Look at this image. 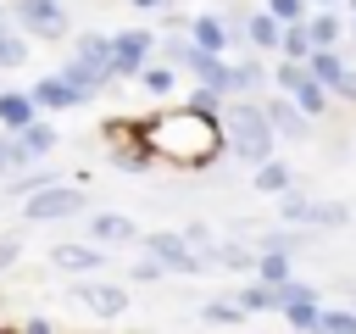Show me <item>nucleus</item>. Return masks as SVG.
Wrapping results in <instances>:
<instances>
[{"label": "nucleus", "instance_id": "f257e3e1", "mask_svg": "<svg viewBox=\"0 0 356 334\" xmlns=\"http://www.w3.org/2000/svg\"><path fill=\"white\" fill-rule=\"evenodd\" d=\"M134 145H139L145 161H161V167H178V173H200V167H211L222 156V128L206 111L172 106V111H156L150 122H134Z\"/></svg>", "mask_w": 356, "mask_h": 334}, {"label": "nucleus", "instance_id": "f03ea898", "mask_svg": "<svg viewBox=\"0 0 356 334\" xmlns=\"http://www.w3.org/2000/svg\"><path fill=\"white\" fill-rule=\"evenodd\" d=\"M217 128H222V156H234V161H245V167H261V161H273V150H278V134L267 128L261 100H222Z\"/></svg>", "mask_w": 356, "mask_h": 334}, {"label": "nucleus", "instance_id": "7ed1b4c3", "mask_svg": "<svg viewBox=\"0 0 356 334\" xmlns=\"http://www.w3.org/2000/svg\"><path fill=\"white\" fill-rule=\"evenodd\" d=\"M6 22H11L22 39H44V45H56V39L72 33V17H67L61 0H11V6H6Z\"/></svg>", "mask_w": 356, "mask_h": 334}, {"label": "nucleus", "instance_id": "20e7f679", "mask_svg": "<svg viewBox=\"0 0 356 334\" xmlns=\"http://www.w3.org/2000/svg\"><path fill=\"white\" fill-rule=\"evenodd\" d=\"M83 212H89L83 184H50V189H39V195L22 200V223H33V228H44V223H67V217H83Z\"/></svg>", "mask_w": 356, "mask_h": 334}, {"label": "nucleus", "instance_id": "39448f33", "mask_svg": "<svg viewBox=\"0 0 356 334\" xmlns=\"http://www.w3.org/2000/svg\"><path fill=\"white\" fill-rule=\"evenodd\" d=\"M150 56H156V33H150V28H122V33H111V72H117V78H139V72L150 67Z\"/></svg>", "mask_w": 356, "mask_h": 334}, {"label": "nucleus", "instance_id": "423d86ee", "mask_svg": "<svg viewBox=\"0 0 356 334\" xmlns=\"http://www.w3.org/2000/svg\"><path fill=\"white\" fill-rule=\"evenodd\" d=\"M139 245H145V256H156V262H161V273H178V278L200 273V256L189 250V239H184L178 228H156V234H145Z\"/></svg>", "mask_w": 356, "mask_h": 334}, {"label": "nucleus", "instance_id": "0eeeda50", "mask_svg": "<svg viewBox=\"0 0 356 334\" xmlns=\"http://www.w3.org/2000/svg\"><path fill=\"white\" fill-rule=\"evenodd\" d=\"M72 301H78L89 317H122V312L134 306L128 289L111 284V278H72Z\"/></svg>", "mask_w": 356, "mask_h": 334}, {"label": "nucleus", "instance_id": "6e6552de", "mask_svg": "<svg viewBox=\"0 0 356 334\" xmlns=\"http://www.w3.org/2000/svg\"><path fill=\"white\" fill-rule=\"evenodd\" d=\"M261 111H267V128L278 134V145H306V139H312V117H306L289 95H267Z\"/></svg>", "mask_w": 356, "mask_h": 334}, {"label": "nucleus", "instance_id": "1a4fd4ad", "mask_svg": "<svg viewBox=\"0 0 356 334\" xmlns=\"http://www.w3.org/2000/svg\"><path fill=\"white\" fill-rule=\"evenodd\" d=\"M50 267H56V273H67V278H100L106 250H100V245H89V239H61V245H50Z\"/></svg>", "mask_w": 356, "mask_h": 334}, {"label": "nucleus", "instance_id": "9d476101", "mask_svg": "<svg viewBox=\"0 0 356 334\" xmlns=\"http://www.w3.org/2000/svg\"><path fill=\"white\" fill-rule=\"evenodd\" d=\"M284 317H289L295 334H317V323H323V295H317L312 284L289 278V284H284Z\"/></svg>", "mask_w": 356, "mask_h": 334}, {"label": "nucleus", "instance_id": "9b49d317", "mask_svg": "<svg viewBox=\"0 0 356 334\" xmlns=\"http://www.w3.org/2000/svg\"><path fill=\"white\" fill-rule=\"evenodd\" d=\"M89 223V245H100V250H111V245H139L145 239V228L128 217V212H95V217H83Z\"/></svg>", "mask_w": 356, "mask_h": 334}, {"label": "nucleus", "instance_id": "f8f14e48", "mask_svg": "<svg viewBox=\"0 0 356 334\" xmlns=\"http://www.w3.org/2000/svg\"><path fill=\"white\" fill-rule=\"evenodd\" d=\"M56 78H61V84L72 89V100H78V106H83V100H95V95H100L106 84H111V78H106L100 67H89V61H78V56H67V67H61Z\"/></svg>", "mask_w": 356, "mask_h": 334}, {"label": "nucleus", "instance_id": "ddd939ff", "mask_svg": "<svg viewBox=\"0 0 356 334\" xmlns=\"http://www.w3.org/2000/svg\"><path fill=\"white\" fill-rule=\"evenodd\" d=\"M28 122H39V106L28 100V89H0V134H22Z\"/></svg>", "mask_w": 356, "mask_h": 334}, {"label": "nucleus", "instance_id": "4468645a", "mask_svg": "<svg viewBox=\"0 0 356 334\" xmlns=\"http://www.w3.org/2000/svg\"><path fill=\"white\" fill-rule=\"evenodd\" d=\"M250 245H256V250H273V256H300V250L312 245V228H284V223H278V228H261Z\"/></svg>", "mask_w": 356, "mask_h": 334}, {"label": "nucleus", "instance_id": "2eb2a0df", "mask_svg": "<svg viewBox=\"0 0 356 334\" xmlns=\"http://www.w3.org/2000/svg\"><path fill=\"white\" fill-rule=\"evenodd\" d=\"M278 39H284V22H273L267 11H250V22H245V50L278 56Z\"/></svg>", "mask_w": 356, "mask_h": 334}, {"label": "nucleus", "instance_id": "dca6fc26", "mask_svg": "<svg viewBox=\"0 0 356 334\" xmlns=\"http://www.w3.org/2000/svg\"><path fill=\"white\" fill-rule=\"evenodd\" d=\"M306 39H312V50H339V45H345V17L312 11V17H306Z\"/></svg>", "mask_w": 356, "mask_h": 334}, {"label": "nucleus", "instance_id": "f3484780", "mask_svg": "<svg viewBox=\"0 0 356 334\" xmlns=\"http://www.w3.org/2000/svg\"><path fill=\"white\" fill-rule=\"evenodd\" d=\"M189 39L206 50V56H222L234 39L222 33V22H217V11H200V17H189Z\"/></svg>", "mask_w": 356, "mask_h": 334}, {"label": "nucleus", "instance_id": "a211bd4d", "mask_svg": "<svg viewBox=\"0 0 356 334\" xmlns=\"http://www.w3.org/2000/svg\"><path fill=\"white\" fill-rule=\"evenodd\" d=\"M28 100L39 106V117H50V111H72L78 100H72V89L61 84V78H39L33 89H28Z\"/></svg>", "mask_w": 356, "mask_h": 334}, {"label": "nucleus", "instance_id": "6ab92c4d", "mask_svg": "<svg viewBox=\"0 0 356 334\" xmlns=\"http://www.w3.org/2000/svg\"><path fill=\"white\" fill-rule=\"evenodd\" d=\"M234 301H239V312H245V317H261V312H284V289H273V284H256V278H250V284H245Z\"/></svg>", "mask_w": 356, "mask_h": 334}, {"label": "nucleus", "instance_id": "aec40b11", "mask_svg": "<svg viewBox=\"0 0 356 334\" xmlns=\"http://www.w3.org/2000/svg\"><path fill=\"white\" fill-rule=\"evenodd\" d=\"M72 56L89 61V67H100L106 78H117V72H111V33H78V39H72Z\"/></svg>", "mask_w": 356, "mask_h": 334}, {"label": "nucleus", "instance_id": "412c9836", "mask_svg": "<svg viewBox=\"0 0 356 334\" xmlns=\"http://www.w3.org/2000/svg\"><path fill=\"white\" fill-rule=\"evenodd\" d=\"M250 189H256V195H289V189H295V173L273 156V161H261V167L250 173Z\"/></svg>", "mask_w": 356, "mask_h": 334}, {"label": "nucleus", "instance_id": "4be33fe9", "mask_svg": "<svg viewBox=\"0 0 356 334\" xmlns=\"http://www.w3.org/2000/svg\"><path fill=\"white\" fill-rule=\"evenodd\" d=\"M50 184H61V178H56V173L39 161V167H28V173L6 178V184H0V195H11V200H28V195H39V189H50Z\"/></svg>", "mask_w": 356, "mask_h": 334}, {"label": "nucleus", "instance_id": "5701e85b", "mask_svg": "<svg viewBox=\"0 0 356 334\" xmlns=\"http://www.w3.org/2000/svg\"><path fill=\"white\" fill-rule=\"evenodd\" d=\"M256 89H267V67H261V56H239V61H234V100H250Z\"/></svg>", "mask_w": 356, "mask_h": 334}, {"label": "nucleus", "instance_id": "b1692460", "mask_svg": "<svg viewBox=\"0 0 356 334\" xmlns=\"http://www.w3.org/2000/svg\"><path fill=\"white\" fill-rule=\"evenodd\" d=\"M11 139H17L22 150H28V161H44V156L56 150V139H61V134H56V128H50V122L39 117V122H28V128H22V134H11Z\"/></svg>", "mask_w": 356, "mask_h": 334}, {"label": "nucleus", "instance_id": "393cba45", "mask_svg": "<svg viewBox=\"0 0 356 334\" xmlns=\"http://www.w3.org/2000/svg\"><path fill=\"white\" fill-rule=\"evenodd\" d=\"M295 278V256H273V250H256V284H273L284 289Z\"/></svg>", "mask_w": 356, "mask_h": 334}, {"label": "nucleus", "instance_id": "a878e982", "mask_svg": "<svg viewBox=\"0 0 356 334\" xmlns=\"http://www.w3.org/2000/svg\"><path fill=\"white\" fill-rule=\"evenodd\" d=\"M306 67H312V78H317L323 89H334V84L350 72V61H345L339 50H312V61H306Z\"/></svg>", "mask_w": 356, "mask_h": 334}, {"label": "nucleus", "instance_id": "bb28decb", "mask_svg": "<svg viewBox=\"0 0 356 334\" xmlns=\"http://www.w3.org/2000/svg\"><path fill=\"white\" fill-rule=\"evenodd\" d=\"M306 72H312V67H306ZM289 100H295V106H300V111H306L312 122H317V117L328 111V89H323L317 78H306V84H295V89H289Z\"/></svg>", "mask_w": 356, "mask_h": 334}, {"label": "nucleus", "instance_id": "cd10ccee", "mask_svg": "<svg viewBox=\"0 0 356 334\" xmlns=\"http://www.w3.org/2000/svg\"><path fill=\"white\" fill-rule=\"evenodd\" d=\"M306 217H312V195L295 184L289 195H278V223L284 228H306Z\"/></svg>", "mask_w": 356, "mask_h": 334}, {"label": "nucleus", "instance_id": "c85d7f7f", "mask_svg": "<svg viewBox=\"0 0 356 334\" xmlns=\"http://www.w3.org/2000/svg\"><path fill=\"white\" fill-rule=\"evenodd\" d=\"M345 223H350V206H345V200H317V195H312V217H306L312 234H317V228H345Z\"/></svg>", "mask_w": 356, "mask_h": 334}, {"label": "nucleus", "instance_id": "c756f323", "mask_svg": "<svg viewBox=\"0 0 356 334\" xmlns=\"http://www.w3.org/2000/svg\"><path fill=\"white\" fill-rule=\"evenodd\" d=\"M245 312H239V301L234 295H217V301H200V323L206 328H234Z\"/></svg>", "mask_w": 356, "mask_h": 334}, {"label": "nucleus", "instance_id": "7c9ffc66", "mask_svg": "<svg viewBox=\"0 0 356 334\" xmlns=\"http://www.w3.org/2000/svg\"><path fill=\"white\" fill-rule=\"evenodd\" d=\"M250 11H256V6H245V0H222V6H217V22H222V33H228L234 45H245V22H250Z\"/></svg>", "mask_w": 356, "mask_h": 334}, {"label": "nucleus", "instance_id": "2f4dec72", "mask_svg": "<svg viewBox=\"0 0 356 334\" xmlns=\"http://www.w3.org/2000/svg\"><path fill=\"white\" fill-rule=\"evenodd\" d=\"M139 84H145V95H156V100H172V95H178V72L161 67V61H150V67L139 72Z\"/></svg>", "mask_w": 356, "mask_h": 334}, {"label": "nucleus", "instance_id": "473e14b6", "mask_svg": "<svg viewBox=\"0 0 356 334\" xmlns=\"http://www.w3.org/2000/svg\"><path fill=\"white\" fill-rule=\"evenodd\" d=\"M22 61H28V39L0 17V72H11V67H22Z\"/></svg>", "mask_w": 356, "mask_h": 334}, {"label": "nucleus", "instance_id": "72a5a7b5", "mask_svg": "<svg viewBox=\"0 0 356 334\" xmlns=\"http://www.w3.org/2000/svg\"><path fill=\"white\" fill-rule=\"evenodd\" d=\"M278 61H312V39H306V22L284 28V39H278Z\"/></svg>", "mask_w": 356, "mask_h": 334}, {"label": "nucleus", "instance_id": "f704fd0d", "mask_svg": "<svg viewBox=\"0 0 356 334\" xmlns=\"http://www.w3.org/2000/svg\"><path fill=\"white\" fill-rule=\"evenodd\" d=\"M261 11H267L273 22H284V28H295V22H306V17H312V6H306V0H267Z\"/></svg>", "mask_w": 356, "mask_h": 334}, {"label": "nucleus", "instance_id": "c9c22d12", "mask_svg": "<svg viewBox=\"0 0 356 334\" xmlns=\"http://www.w3.org/2000/svg\"><path fill=\"white\" fill-rule=\"evenodd\" d=\"M317 334H356V312H350V306H323Z\"/></svg>", "mask_w": 356, "mask_h": 334}, {"label": "nucleus", "instance_id": "e433bc0d", "mask_svg": "<svg viewBox=\"0 0 356 334\" xmlns=\"http://www.w3.org/2000/svg\"><path fill=\"white\" fill-rule=\"evenodd\" d=\"M184 106H189V111H206V117H217V111H222V95H217V89H206V84H195V89L184 95Z\"/></svg>", "mask_w": 356, "mask_h": 334}, {"label": "nucleus", "instance_id": "4c0bfd02", "mask_svg": "<svg viewBox=\"0 0 356 334\" xmlns=\"http://www.w3.org/2000/svg\"><path fill=\"white\" fill-rule=\"evenodd\" d=\"M128 273H134V284H156V278H167L156 256H139V262H128Z\"/></svg>", "mask_w": 356, "mask_h": 334}, {"label": "nucleus", "instance_id": "58836bf2", "mask_svg": "<svg viewBox=\"0 0 356 334\" xmlns=\"http://www.w3.org/2000/svg\"><path fill=\"white\" fill-rule=\"evenodd\" d=\"M17 256H22V234H0V273L17 267Z\"/></svg>", "mask_w": 356, "mask_h": 334}, {"label": "nucleus", "instance_id": "ea45409f", "mask_svg": "<svg viewBox=\"0 0 356 334\" xmlns=\"http://www.w3.org/2000/svg\"><path fill=\"white\" fill-rule=\"evenodd\" d=\"M328 100H350V106H356V67H350V72H345V78L328 89Z\"/></svg>", "mask_w": 356, "mask_h": 334}, {"label": "nucleus", "instance_id": "a19ab883", "mask_svg": "<svg viewBox=\"0 0 356 334\" xmlns=\"http://www.w3.org/2000/svg\"><path fill=\"white\" fill-rule=\"evenodd\" d=\"M22 334H56V323H50V317H28V323H22Z\"/></svg>", "mask_w": 356, "mask_h": 334}, {"label": "nucleus", "instance_id": "79ce46f5", "mask_svg": "<svg viewBox=\"0 0 356 334\" xmlns=\"http://www.w3.org/2000/svg\"><path fill=\"white\" fill-rule=\"evenodd\" d=\"M134 11H172V0H134Z\"/></svg>", "mask_w": 356, "mask_h": 334}, {"label": "nucleus", "instance_id": "37998d69", "mask_svg": "<svg viewBox=\"0 0 356 334\" xmlns=\"http://www.w3.org/2000/svg\"><path fill=\"white\" fill-rule=\"evenodd\" d=\"M306 6H312V11H328V6H334V0H306Z\"/></svg>", "mask_w": 356, "mask_h": 334}, {"label": "nucleus", "instance_id": "c03bdc74", "mask_svg": "<svg viewBox=\"0 0 356 334\" xmlns=\"http://www.w3.org/2000/svg\"><path fill=\"white\" fill-rule=\"evenodd\" d=\"M350 17H356V0H350Z\"/></svg>", "mask_w": 356, "mask_h": 334}, {"label": "nucleus", "instance_id": "a18cd8bd", "mask_svg": "<svg viewBox=\"0 0 356 334\" xmlns=\"http://www.w3.org/2000/svg\"><path fill=\"white\" fill-rule=\"evenodd\" d=\"M350 33H356V17H350Z\"/></svg>", "mask_w": 356, "mask_h": 334}, {"label": "nucleus", "instance_id": "49530a36", "mask_svg": "<svg viewBox=\"0 0 356 334\" xmlns=\"http://www.w3.org/2000/svg\"><path fill=\"white\" fill-rule=\"evenodd\" d=\"M350 312H356V301H350Z\"/></svg>", "mask_w": 356, "mask_h": 334}, {"label": "nucleus", "instance_id": "de8ad7c7", "mask_svg": "<svg viewBox=\"0 0 356 334\" xmlns=\"http://www.w3.org/2000/svg\"><path fill=\"white\" fill-rule=\"evenodd\" d=\"M0 17H6V6H0Z\"/></svg>", "mask_w": 356, "mask_h": 334}]
</instances>
